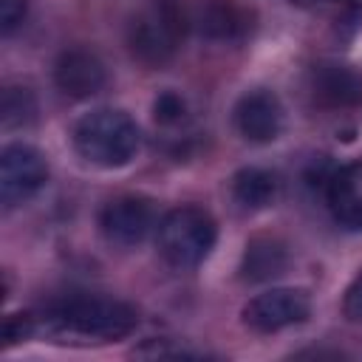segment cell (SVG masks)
Returning a JSON list of instances; mask_svg holds the SVG:
<instances>
[{"label":"cell","mask_w":362,"mask_h":362,"mask_svg":"<svg viewBox=\"0 0 362 362\" xmlns=\"http://www.w3.org/2000/svg\"><path fill=\"white\" fill-rule=\"evenodd\" d=\"M184 28H187V14L178 0H150L133 17L127 28V42L141 62L161 65L178 51L184 40Z\"/></svg>","instance_id":"obj_3"},{"label":"cell","mask_w":362,"mask_h":362,"mask_svg":"<svg viewBox=\"0 0 362 362\" xmlns=\"http://www.w3.org/2000/svg\"><path fill=\"white\" fill-rule=\"evenodd\" d=\"M308 294L303 288H269L243 305V322L257 334H272L308 317Z\"/></svg>","instance_id":"obj_7"},{"label":"cell","mask_w":362,"mask_h":362,"mask_svg":"<svg viewBox=\"0 0 362 362\" xmlns=\"http://www.w3.org/2000/svg\"><path fill=\"white\" fill-rule=\"evenodd\" d=\"M195 25L209 40H240L249 31V11L238 0H198Z\"/></svg>","instance_id":"obj_12"},{"label":"cell","mask_w":362,"mask_h":362,"mask_svg":"<svg viewBox=\"0 0 362 362\" xmlns=\"http://www.w3.org/2000/svg\"><path fill=\"white\" fill-rule=\"evenodd\" d=\"M277 189H280L277 175L263 167H246L232 178V198L246 212H257L274 204Z\"/></svg>","instance_id":"obj_14"},{"label":"cell","mask_w":362,"mask_h":362,"mask_svg":"<svg viewBox=\"0 0 362 362\" xmlns=\"http://www.w3.org/2000/svg\"><path fill=\"white\" fill-rule=\"evenodd\" d=\"M34 322L57 342H110L136 328V311L110 297H71L54 303Z\"/></svg>","instance_id":"obj_1"},{"label":"cell","mask_w":362,"mask_h":362,"mask_svg":"<svg viewBox=\"0 0 362 362\" xmlns=\"http://www.w3.org/2000/svg\"><path fill=\"white\" fill-rule=\"evenodd\" d=\"M37 119V102L34 93L28 88L20 85H8L3 90V127L14 130V127H25Z\"/></svg>","instance_id":"obj_15"},{"label":"cell","mask_w":362,"mask_h":362,"mask_svg":"<svg viewBox=\"0 0 362 362\" xmlns=\"http://www.w3.org/2000/svg\"><path fill=\"white\" fill-rule=\"evenodd\" d=\"M105 65L99 62V57H93L90 51L82 48H71L65 54H59L57 65H54V82L57 88L68 96V99H90L93 93H99L105 88Z\"/></svg>","instance_id":"obj_9"},{"label":"cell","mask_w":362,"mask_h":362,"mask_svg":"<svg viewBox=\"0 0 362 362\" xmlns=\"http://www.w3.org/2000/svg\"><path fill=\"white\" fill-rule=\"evenodd\" d=\"M184 113H187V105H184V99H181L178 93H173V90H164V93L156 99V105H153V119H156L158 124H164V127L178 124V122L184 119Z\"/></svg>","instance_id":"obj_16"},{"label":"cell","mask_w":362,"mask_h":362,"mask_svg":"<svg viewBox=\"0 0 362 362\" xmlns=\"http://www.w3.org/2000/svg\"><path fill=\"white\" fill-rule=\"evenodd\" d=\"M48 181L45 156L23 141L3 147L0 153V198L11 209L31 195H37Z\"/></svg>","instance_id":"obj_5"},{"label":"cell","mask_w":362,"mask_h":362,"mask_svg":"<svg viewBox=\"0 0 362 362\" xmlns=\"http://www.w3.org/2000/svg\"><path fill=\"white\" fill-rule=\"evenodd\" d=\"M139 139L141 136H139L136 122L127 113L113 110V107H99V110L85 113L71 130L74 150L85 161L105 167V170L130 164V158L139 150Z\"/></svg>","instance_id":"obj_2"},{"label":"cell","mask_w":362,"mask_h":362,"mask_svg":"<svg viewBox=\"0 0 362 362\" xmlns=\"http://www.w3.org/2000/svg\"><path fill=\"white\" fill-rule=\"evenodd\" d=\"M308 88L320 105L328 107H351L362 102V76L339 62H320L311 68Z\"/></svg>","instance_id":"obj_10"},{"label":"cell","mask_w":362,"mask_h":362,"mask_svg":"<svg viewBox=\"0 0 362 362\" xmlns=\"http://www.w3.org/2000/svg\"><path fill=\"white\" fill-rule=\"evenodd\" d=\"M288 266L286 246L272 235H257L246 243L243 260H240V277L249 283H266L272 277H280Z\"/></svg>","instance_id":"obj_13"},{"label":"cell","mask_w":362,"mask_h":362,"mask_svg":"<svg viewBox=\"0 0 362 362\" xmlns=\"http://www.w3.org/2000/svg\"><path fill=\"white\" fill-rule=\"evenodd\" d=\"M34 328H37L34 317H28V314H11V317H6V322H3V339H6V345H14V342L31 337Z\"/></svg>","instance_id":"obj_17"},{"label":"cell","mask_w":362,"mask_h":362,"mask_svg":"<svg viewBox=\"0 0 362 362\" xmlns=\"http://www.w3.org/2000/svg\"><path fill=\"white\" fill-rule=\"evenodd\" d=\"M99 226H102V235L110 243H116V246H136L153 229H158L156 206H153L150 198H141V195L113 198L99 212Z\"/></svg>","instance_id":"obj_6"},{"label":"cell","mask_w":362,"mask_h":362,"mask_svg":"<svg viewBox=\"0 0 362 362\" xmlns=\"http://www.w3.org/2000/svg\"><path fill=\"white\" fill-rule=\"evenodd\" d=\"M328 209L339 226L362 229V161L339 167L328 178Z\"/></svg>","instance_id":"obj_11"},{"label":"cell","mask_w":362,"mask_h":362,"mask_svg":"<svg viewBox=\"0 0 362 362\" xmlns=\"http://www.w3.org/2000/svg\"><path fill=\"white\" fill-rule=\"evenodd\" d=\"M235 127L246 141H255V144L274 141L283 130L280 99L266 88H255L243 93L235 105Z\"/></svg>","instance_id":"obj_8"},{"label":"cell","mask_w":362,"mask_h":362,"mask_svg":"<svg viewBox=\"0 0 362 362\" xmlns=\"http://www.w3.org/2000/svg\"><path fill=\"white\" fill-rule=\"evenodd\" d=\"M320 3H342L345 6V3H354V0H320Z\"/></svg>","instance_id":"obj_20"},{"label":"cell","mask_w":362,"mask_h":362,"mask_svg":"<svg viewBox=\"0 0 362 362\" xmlns=\"http://www.w3.org/2000/svg\"><path fill=\"white\" fill-rule=\"evenodd\" d=\"M25 17V0H0V20H3V34H11Z\"/></svg>","instance_id":"obj_19"},{"label":"cell","mask_w":362,"mask_h":362,"mask_svg":"<svg viewBox=\"0 0 362 362\" xmlns=\"http://www.w3.org/2000/svg\"><path fill=\"white\" fill-rule=\"evenodd\" d=\"M218 226L201 206H178L158 221V252L175 269L198 266L215 246Z\"/></svg>","instance_id":"obj_4"},{"label":"cell","mask_w":362,"mask_h":362,"mask_svg":"<svg viewBox=\"0 0 362 362\" xmlns=\"http://www.w3.org/2000/svg\"><path fill=\"white\" fill-rule=\"evenodd\" d=\"M342 311L351 322H362V272L354 277V283L348 286L345 291V300H342Z\"/></svg>","instance_id":"obj_18"}]
</instances>
